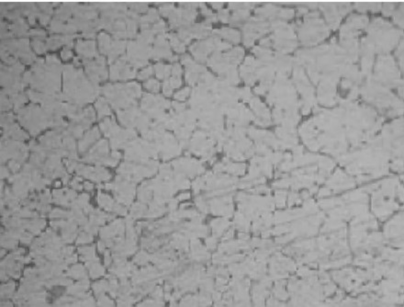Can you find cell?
<instances>
[{"instance_id":"cell-12","label":"cell","mask_w":404,"mask_h":307,"mask_svg":"<svg viewBox=\"0 0 404 307\" xmlns=\"http://www.w3.org/2000/svg\"><path fill=\"white\" fill-rule=\"evenodd\" d=\"M188 93H189V89L187 87V88H184V89H182L181 91H179V92H177L175 95V98L176 99V100H185L186 98H187V96L188 95Z\"/></svg>"},{"instance_id":"cell-23","label":"cell","mask_w":404,"mask_h":307,"mask_svg":"<svg viewBox=\"0 0 404 307\" xmlns=\"http://www.w3.org/2000/svg\"><path fill=\"white\" fill-rule=\"evenodd\" d=\"M189 198V194L188 193H183V194H181V195H179V197H178V200H185V199H188Z\"/></svg>"},{"instance_id":"cell-8","label":"cell","mask_w":404,"mask_h":307,"mask_svg":"<svg viewBox=\"0 0 404 307\" xmlns=\"http://www.w3.org/2000/svg\"><path fill=\"white\" fill-rule=\"evenodd\" d=\"M144 87L147 89H149V90H151L152 92H158L159 91V83L157 82L156 80H154V79H151V80L147 81L144 84Z\"/></svg>"},{"instance_id":"cell-19","label":"cell","mask_w":404,"mask_h":307,"mask_svg":"<svg viewBox=\"0 0 404 307\" xmlns=\"http://www.w3.org/2000/svg\"><path fill=\"white\" fill-rule=\"evenodd\" d=\"M228 18H229V13H228L227 10H222V11L220 12V14H219V18L221 19L222 21L226 22L227 19H228Z\"/></svg>"},{"instance_id":"cell-25","label":"cell","mask_w":404,"mask_h":307,"mask_svg":"<svg viewBox=\"0 0 404 307\" xmlns=\"http://www.w3.org/2000/svg\"><path fill=\"white\" fill-rule=\"evenodd\" d=\"M212 5H213V7L214 8H220L221 6H222V3L221 2H218V3H215V2H212Z\"/></svg>"},{"instance_id":"cell-24","label":"cell","mask_w":404,"mask_h":307,"mask_svg":"<svg viewBox=\"0 0 404 307\" xmlns=\"http://www.w3.org/2000/svg\"><path fill=\"white\" fill-rule=\"evenodd\" d=\"M29 21H30V24H34V23H35V18H34V16H33V14H31V15H29Z\"/></svg>"},{"instance_id":"cell-3","label":"cell","mask_w":404,"mask_h":307,"mask_svg":"<svg viewBox=\"0 0 404 307\" xmlns=\"http://www.w3.org/2000/svg\"><path fill=\"white\" fill-rule=\"evenodd\" d=\"M216 33L220 34L222 37H225L229 40H231L233 42H238L240 41V34L238 31L231 29H222L220 31H215Z\"/></svg>"},{"instance_id":"cell-9","label":"cell","mask_w":404,"mask_h":307,"mask_svg":"<svg viewBox=\"0 0 404 307\" xmlns=\"http://www.w3.org/2000/svg\"><path fill=\"white\" fill-rule=\"evenodd\" d=\"M32 44H33V47H34L35 51H36L38 54H43L44 52L46 51V46L44 45V43H42L40 40H38V39L34 40Z\"/></svg>"},{"instance_id":"cell-20","label":"cell","mask_w":404,"mask_h":307,"mask_svg":"<svg viewBox=\"0 0 404 307\" xmlns=\"http://www.w3.org/2000/svg\"><path fill=\"white\" fill-rule=\"evenodd\" d=\"M30 33L31 35L37 37V38H38V37L44 38V36H45V32H44L43 31H40V30H33V31H31Z\"/></svg>"},{"instance_id":"cell-7","label":"cell","mask_w":404,"mask_h":307,"mask_svg":"<svg viewBox=\"0 0 404 307\" xmlns=\"http://www.w3.org/2000/svg\"><path fill=\"white\" fill-rule=\"evenodd\" d=\"M62 43H63V37H52L51 39L48 40L47 47H48L49 49L53 50V49L58 48V47H59Z\"/></svg>"},{"instance_id":"cell-15","label":"cell","mask_w":404,"mask_h":307,"mask_svg":"<svg viewBox=\"0 0 404 307\" xmlns=\"http://www.w3.org/2000/svg\"><path fill=\"white\" fill-rule=\"evenodd\" d=\"M293 15H294L293 10L292 9H287V8L281 10V12L279 13V16L281 18H291L293 17Z\"/></svg>"},{"instance_id":"cell-4","label":"cell","mask_w":404,"mask_h":307,"mask_svg":"<svg viewBox=\"0 0 404 307\" xmlns=\"http://www.w3.org/2000/svg\"><path fill=\"white\" fill-rule=\"evenodd\" d=\"M99 48L101 53L108 54L110 48H111V42H110V39L107 34L101 33L99 36Z\"/></svg>"},{"instance_id":"cell-18","label":"cell","mask_w":404,"mask_h":307,"mask_svg":"<svg viewBox=\"0 0 404 307\" xmlns=\"http://www.w3.org/2000/svg\"><path fill=\"white\" fill-rule=\"evenodd\" d=\"M164 93L166 96H170L172 94V87L169 84V81H166L164 84Z\"/></svg>"},{"instance_id":"cell-22","label":"cell","mask_w":404,"mask_h":307,"mask_svg":"<svg viewBox=\"0 0 404 307\" xmlns=\"http://www.w3.org/2000/svg\"><path fill=\"white\" fill-rule=\"evenodd\" d=\"M72 56V53L68 50V49H64V51L62 53V57L64 60H67L68 58H70Z\"/></svg>"},{"instance_id":"cell-21","label":"cell","mask_w":404,"mask_h":307,"mask_svg":"<svg viewBox=\"0 0 404 307\" xmlns=\"http://www.w3.org/2000/svg\"><path fill=\"white\" fill-rule=\"evenodd\" d=\"M40 19L43 25H46L50 19V17L47 14H41V15H40Z\"/></svg>"},{"instance_id":"cell-26","label":"cell","mask_w":404,"mask_h":307,"mask_svg":"<svg viewBox=\"0 0 404 307\" xmlns=\"http://www.w3.org/2000/svg\"><path fill=\"white\" fill-rule=\"evenodd\" d=\"M85 188H87V190H91V188H93V186H92L91 184H89V183H85Z\"/></svg>"},{"instance_id":"cell-16","label":"cell","mask_w":404,"mask_h":307,"mask_svg":"<svg viewBox=\"0 0 404 307\" xmlns=\"http://www.w3.org/2000/svg\"><path fill=\"white\" fill-rule=\"evenodd\" d=\"M169 84H170L171 87H178L181 86V79H180V77H174L173 78L170 79Z\"/></svg>"},{"instance_id":"cell-1","label":"cell","mask_w":404,"mask_h":307,"mask_svg":"<svg viewBox=\"0 0 404 307\" xmlns=\"http://www.w3.org/2000/svg\"><path fill=\"white\" fill-rule=\"evenodd\" d=\"M77 52L84 57L90 58L97 55L94 41H78L76 46Z\"/></svg>"},{"instance_id":"cell-5","label":"cell","mask_w":404,"mask_h":307,"mask_svg":"<svg viewBox=\"0 0 404 307\" xmlns=\"http://www.w3.org/2000/svg\"><path fill=\"white\" fill-rule=\"evenodd\" d=\"M169 38H170V40H171V42H172V45H173V47H174V49H175L176 52H178V53H183V52L185 51V45H184V43L180 42V41H179V39H178L175 35H170Z\"/></svg>"},{"instance_id":"cell-10","label":"cell","mask_w":404,"mask_h":307,"mask_svg":"<svg viewBox=\"0 0 404 307\" xmlns=\"http://www.w3.org/2000/svg\"><path fill=\"white\" fill-rule=\"evenodd\" d=\"M152 67H147L146 69L142 71V72L138 75V78L139 79H146L150 76H152Z\"/></svg>"},{"instance_id":"cell-14","label":"cell","mask_w":404,"mask_h":307,"mask_svg":"<svg viewBox=\"0 0 404 307\" xmlns=\"http://www.w3.org/2000/svg\"><path fill=\"white\" fill-rule=\"evenodd\" d=\"M165 25L161 20L158 21V23H156V24L152 27L153 32H163V31H165Z\"/></svg>"},{"instance_id":"cell-6","label":"cell","mask_w":404,"mask_h":307,"mask_svg":"<svg viewBox=\"0 0 404 307\" xmlns=\"http://www.w3.org/2000/svg\"><path fill=\"white\" fill-rule=\"evenodd\" d=\"M96 106H97V108L99 110V118H101L104 115H107V114L110 113V111H109V109H108L107 106L106 105V102H105V100L103 99H100L98 100V102H97Z\"/></svg>"},{"instance_id":"cell-2","label":"cell","mask_w":404,"mask_h":307,"mask_svg":"<svg viewBox=\"0 0 404 307\" xmlns=\"http://www.w3.org/2000/svg\"><path fill=\"white\" fill-rule=\"evenodd\" d=\"M124 48H125V41H115L114 42H112L110 51L107 54L108 58H109V62H112L117 57L118 54H121L123 52Z\"/></svg>"},{"instance_id":"cell-13","label":"cell","mask_w":404,"mask_h":307,"mask_svg":"<svg viewBox=\"0 0 404 307\" xmlns=\"http://www.w3.org/2000/svg\"><path fill=\"white\" fill-rule=\"evenodd\" d=\"M132 9H134L136 12H143L147 9V5L143 3H133L131 4Z\"/></svg>"},{"instance_id":"cell-11","label":"cell","mask_w":404,"mask_h":307,"mask_svg":"<svg viewBox=\"0 0 404 307\" xmlns=\"http://www.w3.org/2000/svg\"><path fill=\"white\" fill-rule=\"evenodd\" d=\"M165 65H164L162 64H158L155 65L156 75L159 78H165Z\"/></svg>"},{"instance_id":"cell-17","label":"cell","mask_w":404,"mask_h":307,"mask_svg":"<svg viewBox=\"0 0 404 307\" xmlns=\"http://www.w3.org/2000/svg\"><path fill=\"white\" fill-rule=\"evenodd\" d=\"M172 73H173L174 77H180V76H181V67H180V65H179V64L174 65V67L172 68Z\"/></svg>"}]
</instances>
